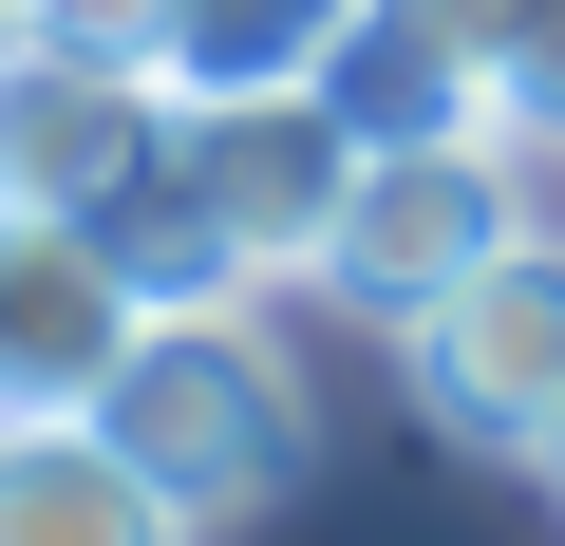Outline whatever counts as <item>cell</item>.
<instances>
[{"label":"cell","instance_id":"1","mask_svg":"<svg viewBox=\"0 0 565 546\" xmlns=\"http://www.w3.org/2000/svg\"><path fill=\"white\" fill-rule=\"evenodd\" d=\"M95 433L170 490V527H226V508H264L282 471L321 452L302 358H282V321H264V302H151V321H132V358L95 377Z\"/></svg>","mask_w":565,"mask_h":546},{"label":"cell","instance_id":"2","mask_svg":"<svg viewBox=\"0 0 565 546\" xmlns=\"http://www.w3.org/2000/svg\"><path fill=\"white\" fill-rule=\"evenodd\" d=\"M490 245H509V132H396V151H359V189H340V226H321L302 283L359 302L377 340H415Z\"/></svg>","mask_w":565,"mask_h":546},{"label":"cell","instance_id":"3","mask_svg":"<svg viewBox=\"0 0 565 546\" xmlns=\"http://www.w3.org/2000/svg\"><path fill=\"white\" fill-rule=\"evenodd\" d=\"M170 170H189V207H207V245L245 283H302L340 189H359V132H340L321 76L302 95H170Z\"/></svg>","mask_w":565,"mask_h":546},{"label":"cell","instance_id":"4","mask_svg":"<svg viewBox=\"0 0 565 546\" xmlns=\"http://www.w3.org/2000/svg\"><path fill=\"white\" fill-rule=\"evenodd\" d=\"M151 151H170V76L76 57V39H20V57H0V207H76L95 226Z\"/></svg>","mask_w":565,"mask_h":546},{"label":"cell","instance_id":"5","mask_svg":"<svg viewBox=\"0 0 565 546\" xmlns=\"http://www.w3.org/2000/svg\"><path fill=\"white\" fill-rule=\"evenodd\" d=\"M415 396L452 415V433H490V452H527L546 433V396H565V245H490L471 283L415 321Z\"/></svg>","mask_w":565,"mask_h":546},{"label":"cell","instance_id":"6","mask_svg":"<svg viewBox=\"0 0 565 546\" xmlns=\"http://www.w3.org/2000/svg\"><path fill=\"white\" fill-rule=\"evenodd\" d=\"M132 264L76 207H0V415H95V377L132 358Z\"/></svg>","mask_w":565,"mask_h":546},{"label":"cell","instance_id":"7","mask_svg":"<svg viewBox=\"0 0 565 546\" xmlns=\"http://www.w3.org/2000/svg\"><path fill=\"white\" fill-rule=\"evenodd\" d=\"M490 39H509V0H359L340 57H321V95H340L359 151H396V132H490Z\"/></svg>","mask_w":565,"mask_h":546},{"label":"cell","instance_id":"8","mask_svg":"<svg viewBox=\"0 0 565 546\" xmlns=\"http://www.w3.org/2000/svg\"><path fill=\"white\" fill-rule=\"evenodd\" d=\"M0 546H189L95 415H0Z\"/></svg>","mask_w":565,"mask_h":546},{"label":"cell","instance_id":"9","mask_svg":"<svg viewBox=\"0 0 565 546\" xmlns=\"http://www.w3.org/2000/svg\"><path fill=\"white\" fill-rule=\"evenodd\" d=\"M340 20L359 0H170V95H302L321 57H340Z\"/></svg>","mask_w":565,"mask_h":546},{"label":"cell","instance_id":"10","mask_svg":"<svg viewBox=\"0 0 565 546\" xmlns=\"http://www.w3.org/2000/svg\"><path fill=\"white\" fill-rule=\"evenodd\" d=\"M490 132H565V0H509V39H490Z\"/></svg>","mask_w":565,"mask_h":546},{"label":"cell","instance_id":"11","mask_svg":"<svg viewBox=\"0 0 565 546\" xmlns=\"http://www.w3.org/2000/svg\"><path fill=\"white\" fill-rule=\"evenodd\" d=\"M39 39H76V57H170V0H39Z\"/></svg>","mask_w":565,"mask_h":546},{"label":"cell","instance_id":"12","mask_svg":"<svg viewBox=\"0 0 565 546\" xmlns=\"http://www.w3.org/2000/svg\"><path fill=\"white\" fill-rule=\"evenodd\" d=\"M527 471H546V490H565V396H546V433H527Z\"/></svg>","mask_w":565,"mask_h":546},{"label":"cell","instance_id":"13","mask_svg":"<svg viewBox=\"0 0 565 546\" xmlns=\"http://www.w3.org/2000/svg\"><path fill=\"white\" fill-rule=\"evenodd\" d=\"M20 39H39V0H0V57H20Z\"/></svg>","mask_w":565,"mask_h":546}]
</instances>
